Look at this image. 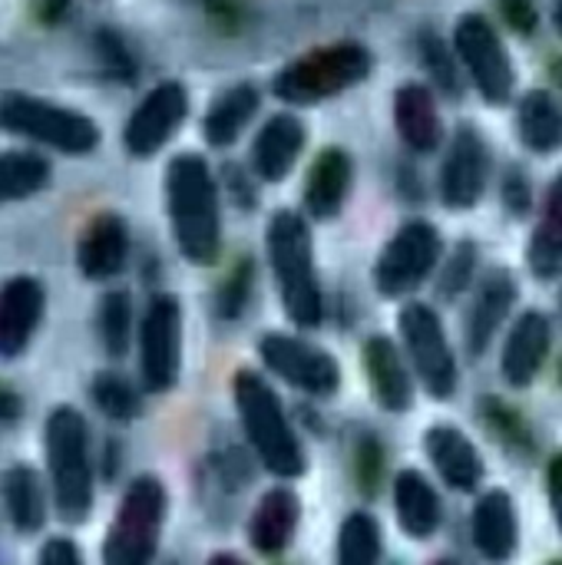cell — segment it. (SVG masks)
Segmentation results:
<instances>
[{
  "label": "cell",
  "mask_w": 562,
  "mask_h": 565,
  "mask_svg": "<svg viewBox=\"0 0 562 565\" xmlns=\"http://www.w3.org/2000/svg\"><path fill=\"white\" fill-rule=\"evenodd\" d=\"M232 387H235V407H238L242 427H245L248 444L258 454V460L282 480L301 477L308 460H305L301 440L291 430L285 407L278 401V394L272 391V384L258 371L242 367L235 374Z\"/></svg>",
  "instance_id": "obj_4"
},
{
  "label": "cell",
  "mask_w": 562,
  "mask_h": 565,
  "mask_svg": "<svg viewBox=\"0 0 562 565\" xmlns=\"http://www.w3.org/2000/svg\"><path fill=\"white\" fill-rule=\"evenodd\" d=\"M185 116H189V89L179 79L156 83L123 126L126 152L136 159H149L162 152V146H169V139L182 129Z\"/></svg>",
  "instance_id": "obj_13"
},
{
  "label": "cell",
  "mask_w": 562,
  "mask_h": 565,
  "mask_svg": "<svg viewBox=\"0 0 562 565\" xmlns=\"http://www.w3.org/2000/svg\"><path fill=\"white\" fill-rule=\"evenodd\" d=\"M553 344V324L543 311H523L503 344L500 371L510 387H527L540 374L543 361L550 358Z\"/></svg>",
  "instance_id": "obj_19"
},
{
  "label": "cell",
  "mask_w": 562,
  "mask_h": 565,
  "mask_svg": "<svg viewBox=\"0 0 562 565\" xmlns=\"http://www.w3.org/2000/svg\"><path fill=\"white\" fill-rule=\"evenodd\" d=\"M36 565H83V556H79V546L66 536H53L43 543L40 550V563Z\"/></svg>",
  "instance_id": "obj_40"
},
{
  "label": "cell",
  "mask_w": 562,
  "mask_h": 565,
  "mask_svg": "<svg viewBox=\"0 0 562 565\" xmlns=\"http://www.w3.org/2000/svg\"><path fill=\"white\" fill-rule=\"evenodd\" d=\"M248 288H252V265L242 262V265L232 271V278L225 281L222 295H219V311H222V318H235V315L245 308Z\"/></svg>",
  "instance_id": "obj_37"
},
{
  "label": "cell",
  "mask_w": 562,
  "mask_h": 565,
  "mask_svg": "<svg viewBox=\"0 0 562 565\" xmlns=\"http://www.w3.org/2000/svg\"><path fill=\"white\" fill-rule=\"evenodd\" d=\"M527 265L540 281H553L562 275V172L553 175L547 189L543 212L527 248Z\"/></svg>",
  "instance_id": "obj_28"
},
{
  "label": "cell",
  "mask_w": 562,
  "mask_h": 565,
  "mask_svg": "<svg viewBox=\"0 0 562 565\" xmlns=\"http://www.w3.org/2000/svg\"><path fill=\"white\" fill-rule=\"evenodd\" d=\"M364 371L371 381V391L378 397V404L391 414H404L414 404V381L411 371L397 351V344L384 334L368 338L364 344Z\"/></svg>",
  "instance_id": "obj_21"
},
{
  "label": "cell",
  "mask_w": 562,
  "mask_h": 565,
  "mask_svg": "<svg viewBox=\"0 0 562 565\" xmlns=\"http://www.w3.org/2000/svg\"><path fill=\"white\" fill-rule=\"evenodd\" d=\"M0 129L63 156H89L99 146V126L93 116L23 89L0 93Z\"/></svg>",
  "instance_id": "obj_6"
},
{
  "label": "cell",
  "mask_w": 562,
  "mask_h": 565,
  "mask_svg": "<svg viewBox=\"0 0 562 565\" xmlns=\"http://www.w3.org/2000/svg\"><path fill=\"white\" fill-rule=\"evenodd\" d=\"M46 470L53 483V503L63 523H83L93 513V467H89V427L83 414L60 404L46 417L43 430Z\"/></svg>",
  "instance_id": "obj_5"
},
{
  "label": "cell",
  "mask_w": 562,
  "mask_h": 565,
  "mask_svg": "<svg viewBox=\"0 0 562 565\" xmlns=\"http://www.w3.org/2000/svg\"><path fill=\"white\" fill-rule=\"evenodd\" d=\"M474 546L490 563H507L517 553V510L507 490H490L474 507Z\"/></svg>",
  "instance_id": "obj_24"
},
{
  "label": "cell",
  "mask_w": 562,
  "mask_h": 565,
  "mask_svg": "<svg viewBox=\"0 0 562 565\" xmlns=\"http://www.w3.org/2000/svg\"><path fill=\"white\" fill-rule=\"evenodd\" d=\"M46 311V291L33 275H13L0 285V358H20Z\"/></svg>",
  "instance_id": "obj_15"
},
{
  "label": "cell",
  "mask_w": 562,
  "mask_h": 565,
  "mask_svg": "<svg viewBox=\"0 0 562 565\" xmlns=\"http://www.w3.org/2000/svg\"><path fill=\"white\" fill-rule=\"evenodd\" d=\"M371 70L374 53L364 43L338 40L285 63L272 79V93L288 106H315L361 86L371 76Z\"/></svg>",
  "instance_id": "obj_3"
},
{
  "label": "cell",
  "mask_w": 562,
  "mask_h": 565,
  "mask_svg": "<svg viewBox=\"0 0 562 565\" xmlns=\"http://www.w3.org/2000/svg\"><path fill=\"white\" fill-rule=\"evenodd\" d=\"M166 209L179 255L192 265H212L222 248L219 185L199 152H179L166 169Z\"/></svg>",
  "instance_id": "obj_1"
},
{
  "label": "cell",
  "mask_w": 562,
  "mask_h": 565,
  "mask_svg": "<svg viewBox=\"0 0 562 565\" xmlns=\"http://www.w3.org/2000/svg\"><path fill=\"white\" fill-rule=\"evenodd\" d=\"M354 185V159L341 146H328L315 156L305 179V212L311 218H335Z\"/></svg>",
  "instance_id": "obj_17"
},
{
  "label": "cell",
  "mask_w": 562,
  "mask_h": 565,
  "mask_svg": "<svg viewBox=\"0 0 562 565\" xmlns=\"http://www.w3.org/2000/svg\"><path fill=\"white\" fill-rule=\"evenodd\" d=\"M553 565H562V563H553Z\"/></svg>",
  "instance_id": "obj_45"
},
{
  "label": "cell",
  "mask_w": 562,
  "mask_h": 565,
  "mask_svg": "<svg viewBox=\"0 0 562 565\" xmlns=\"http://www.w3.org/2000/svg\"><path fill=\"white\" fill-rule=\"evenodd\" d=\"M338 565H381V526L371 513H351L338 530Z\"/></svg>",
  "instance_id": "obj_32"
},
{
  "label": "cell",
  "mask_w": 562,
  "mask_h": 565,
  "mask_svg": "<svg viewBox=\"0 0 562 565\" xmlns=\"http://www.w3.org/2000/svg\"><path fill=\"white\" fill-rule=\"evenodd\" d=\"M424 447H427V457L434 463V470L441 473V480L450 487V490H460V493H470L480 487L484 480V457L480 450L474 447V440L450 427V424H437L424 434Z\"/></svg>",
  "instance_id": "obj_20"
},
{
  "label": "cell",
  "mask_w": 562,
  "mask_h": 565,
  "mask_svg": "<svg viewBox=\"0 0 562 565\" xmlns=\"http://www.w3.org/2000/svg\"><path fill=\"white\" fill-rule=\"evenodd\" d=\"M421 53H424V63H427L431 76L441 83V89H447L450 96H457V93H460L457 66H454V56H450V50L441 43V36H434V33H424V36H421Z\"/></svg>",
  "instance_id": "obj_35"
},
{
  "label": "cell",
  "mask_w": 562,
  "mask_h": 565,
  "mask_svg": "<svg viewBox=\"0 0 562 565\" xmlns=\"http://www.w3.org/2000/svg\"><path fill=\"white\" fill-rule=\"evenodd\" d=\"M308 142V129L295 113H275L262 122L252 142V169L262 182H285L301 159Z\"/></svg>",
  "instance_id": "obj_16"
},
{
  "label": "cell",
  "mask_w": 562,
  "mask_h": 565,
  "mask_svg": "<svg viewBox=\"0 0 562 565\" xmlns=\"http://www.w3.org/2000/svg\"><path fill=\"white\" fill-rule=\"evenodd\" d=\"M394 126L407 149L434 152L444 139V122L437 109V96L424 83H404L394 93Z\"/></svg>",
  "instance_id": "obj_22"
},
{
  "label": "cell",
  "mask_w": 562,
  "mask_h": 565,
  "mask_svg": "<svg viewBox=\"0 0 562 565\" xmlns=\"http://www.w3.org/2000/svg\"><path fill=\"white\" fill-rule=\"evenodd\" d=\"M474 265H477V248H474L470 242L457 245L454 255H450V262L441 268V295H444V298L460 295V291L467 288L470 275H474Z\"/></svg>",
  "instance_id": "obj_36"
},
{
  "label": "cell",
  "mask_w": 562,
  "mask_h": 565,
  "mask_svg": "<svg viewBox=\"0 0 562 565\" xmlns=\"http://www.w3.org/2000/svg\"><path fill=\"white\" fill-rule=\"evenodd\" d=\"M268 262L282 291V305L298 328H318L325 318L321 281L315 271V242L301 212L282 209L268 222Z\"/></svg>",
  "instance_id": "obj_2"
},
{
  "label": "cell",
  "mask_w": 562,
  "mask_h": 565,
  "mask_svg": "<svg viewBox=\"0 0 562 565\" xmlns=\"http://www.w3.org/2000/svg\"><path fill=\"white\" fill-rule=\"evenodd\" d=\"M503 202L513 215L530 212V179L517 166L503 175Z\"/></svg>",
  "instance_id": "obj_39"
},
{
  "label": "cell",
  "mask_w": 562,
  "mask_h": 565,
  "mask_svg": "<svg viewBox=\"0 0 562 565\" xmlns=\"http://www.w3.org/2000/svg\"><path fill=\"white\" fill-rule=\"evenodd\" d=\"M553 23H556V30H560V36H562V0L553 3Z\"/></svg>",
  "instance_id": "obj_43"
},
{
  "label": "cell",
  "mask_w": 562,
  "mask_h": 565,
  "mask_svg": "<svg viewBox=\"0 0 562 565\" xmlns=\"http://www.w3.org/2000/svg\"><path fill=\"white\" fill-rule=\"evenodd\" d=\"M490 182V149L477 126H457L441 166V199L447 209H474Z\"/></svg>",
  "instance_id": "obj_14"
},
{
  "label": "cell",
  "mask_w": 562,
  "mask_h": 565,
  "mask_svg": "<svg viewBox=\"0 0 562 565\" xmlns=\"http://www.w3.org/2000/svg\"><path fill=\"white\" fill-rule=\"evenodd\" d=\"M93 401H96V407L109 420H119V424H129L139 414V394H136V387L126 377L113 374V371H103L93 381Z\"/></svg>",
  "instance_id": "obj_34"
},
{
  "label": "cell",
  "mask_w": 562,
  "mask_h": 565,
  "mask_svg": "<svg viewBox=\"0 0 562 565\" xmlns=\"http://www.w3.org/2000/svg\"><path fill=\"white\" fill-rule=\"evenodd\" d=\"M298 520H301L298 497L291 490H285V487L268 490L258 500V507L252 513V523H248V540H252L255 553L278 556L291 543V536L298 530Z\"/></svg>",
  "instance_id": "obj_25"
},
{
  "label": "cell",
  "mask_w": 562,
  "mask_h": 565,
  "mask_svg": "<svg viewBox=\"0 0 562 565\" xmlns=\"http://www.w3.org/2000/svg\"><path fill=\"white\" fill-rule=\"evenodd\" d=\"M262 106V93L252 83H235L225 93H219L202 119V136L212 149H229L232 142H238V136L248 129V122L255 119Z\"/></svg>",
  "instance_id": "obj_26"
},
{
  "label": "cell",
  "mask_w": 562,
  "mask_h": 565,
  "mask_svg": "<svg viewBox=\"0 0 562 565\" xmlns=\"http://www.w3.org/2000/svg\"><path fill=\"white\" fill-rule=\"evenodd\" d=\"M517 136L530 152L562 149V106L547 89H527L517 103Z\"/></svg>",
  "instance_id": "obj_29"
},
{
  "label": "cell",
  "mask_w": 562,
  "mask_h": 565,
  "mask_svg": "<svg viewBox=\"0 0 562 565\" xmlns=\"http://www.w3.org/2000/svg\"><path fill=\"white\" fill-rule=\"evenodd\" d=\"M50 172V159H43L33 149L0 152V205L36 195L40 189H46Z\"/></svg>",
  "instance_id": "obj_31"
},
{
  "label": "cell",
  "mask_w": 562,
  "mask_h": 565,
  "mask_svg": "<svg viewBox=\"0 0 562 565\" xmlns=\"http://www.w3.org/2000/svg\"><path fill=\"white\" fill-rule=\"evenodd\" d=\"M500 3V13H503V20L517 30V33H523V36H530L533 30H537V23H540V10H537V0H497Z\"/></svg>",
  "instance_id": "obj_38"
},
{
  "label": "cell",
  "mask_w": 562,
  "mask_h": 565,
  "mask_svg": "<svg viewBox=\"0 0 562 565\" xmlns=\"http://www.w3.org/2000/svg\"><path fill=\"white\" fill-rule=\"evenodd\" d=\"M166 520V487L156 477H136L123 493L116 520L103 540V565H152Z\"/></svg>",
  "instance_id": "obj_7"
},
{
  "label": "cell",
  "mask_w": 562,
  "mask_h": 565,
  "mask_svg": "<svg viewBox=\"0 0 562 565\" xmlns=\"http://www.w3.org/2000/svg\"><path fill=\"white\" fill-rule=\"evenodd\" d=\"M182 367V308L172 295H156L139 324V377L149 394L176 387Z\"/></svg>",
  "instance_id": "obj_11"
},
{
  "label": "cell",
  "mask_w": 562,
  "mask_h": 565,
  "mask_svg": "<svg viewBox=\"0 0 562 565\" xmlns=\"http://www.w3.org/2000/svg\"><path fill=\"white\" fill-rule=\"evenodd\" d=\"M258 358L275 377H282L285 384H291L305 394L331 397L341 387L338 361L328 351L315 348L311 341L272 331V334L258 338Z\"/></svg>",
  "instance_id": "obj_12"
},
{
  "label": "cell",
  "mask_w": 562,
  "mask_h": 565,
  "mask_svg": "<svg viewBox=\"0 0 562 565\" xmlns=\"http://www.w3.org/2000/svg\"><path fill=\"white\" fill-rule=\"evenodd\" d=\"M129 258V228L116 212H99L79 235L76 265L89 281H106L123 271Z\"/></svg>",
  "instance_id": "obj_18"
},
{
  "label": "cell",
  "mask_w": 562,
  "mask_h": 565,
  "mask_svg": "<svg viewBox=\"0 0 562 565\" xmlns=\"http://www.w3.org/2000/svg\"><path fill=\"white\" fill-rule=\"evenodd\" d=\"M454 53L470 73V83L490 106H503L513 99L517 89V70L510 60V50L497 26L484 13H460L454 26Z\"/></svg>",
  "instance_id": "obj_8"
},
{
  "label": "cell",
  "mask_w": 562,
  "mask_h": 565,
  "mask_svg": "<svg viewBox=\"0 0 562 565\" xmlns=\"http://www.w3.org/2000/svg\"><path fill=\"white\" fill-rule=\"evenodd\" d=\"M401 338H404L411 367L417 371L427 394L437 401H450L457 391V358L447 344V331H444L437 311L424 301L404 305Z\"/></svg>",
  "instance_id": "obj_10"
},
{
  "label": "cell",
  "mask_w": 562,
  "mask_h": 565,
  "mask_svg": "<svg viewBox=\"0 0 562 565\" xmlns=\"http://www.w3.org/2000/svg\"><path fill=\"white\" fill-rule=\"evenodd\" d=\"M434 565H457V563H454V559H437Z\"/></svg>",
  "instance_id": "obj_44"
},
{
  "label": "cell",
  "mask_w": 562,
  "mask_h": 565,
  "mask_svg": "<svg viewBox=\"0 0 562 565\" xmlns=\"http://www.w3.org/2000/svg\"><path fill=\"white\" fill-rule=\"evenodd\" d=\"M441 252H444V242L431 222H424V218L404 222L394 232V238L384 245V252L374 265L378 291L384 298H404V295L417 291L437 268Z\"/></svg>",
  "instance_id": "obj_9"
},
{
  "label": "cell",
  "mask_w": 562,
  "mask_h": 565,
  "mask_svg": "<svg viewBox=\"0 0 562 565\" xmlns=\"http://www.w3.org/2000/svg\"><path fill=\"white\" fill-rule=\"evenodd\" d=\"M517 301V281L507 268H494L484 275L477 295H474V305H470V315H467V348L470 354H484L494 341V334L500 331L503 318L510 315Z\"/></svg>",
  "instance_id": "obj_23"
},
{
  "label": "cell",
  "mask_w": 562,
  "mask_h": 565,
  "mask_svg": "<svg viewBox=\"0 0 562 565\" xmlns=\"http://www.w3.org/2000/svg\"><path fill=\"white\" fill-rule=\"evenodd\" d=\"M0 497L17 533H40L46 526V493L33 467H10L0 480Z\"/></svg>",
  "instance_id": "obj_30"
},
{
  "label": "cell",
  "mask_w": 562,
  "mask_h": 565,
  "mask_svg": "<svg viewBox=\"0 0 562 565\" xmlns=\"http://www.w3.org/2000/svg\"><path fill=\"white\" fill-rule=\"evenodd\" d=\"M205 565H248V563H242L235 553H215V556H212Z\"/></svg>",
  "instance_id": "obj_42"
},
{
  "label": "cell",
  "mask_w": 562,
  "mask_h": 565,
  "mask_svg": "<svg viewBox=\"0 0 562 565\" xmlns=\"http://www.w3.org/2000/svg\"><path fill=\"white\" fill-rule=\"evenodd\" d=\"M99 338L113 358H123L132 341V298L126 291H109L99 301Z\"/></svg>",
  "instance_id": "obj_33"
},
{
  "label": "cell",
  "mask_w": 562,
  "mask_h": 565,
  "mask_svg": "<svg viewBox=\"0 0 562 565\" xmlns=\"http://www.w3.org/2000/svg\"><path fill=\"white\" fill-rule=\"evenodd\" d=\"M547 490H550V507H553V516L562 530V454H556L550 460V470H547Z\"/></svg>",
  "instance_id": "obj_41"
},
{
  "label": "cell",
  "mask_w": 562,
  "mask_h": 565,
  "mask_svg": "<svg viewBox=\"0 0 562 565\" xmlns=\"http://www.w3.org/2000/svg\"><path fill=\"white\" fill-rule=\"evenodd\" d=\"M394 510L397 523L411 540H431L441 530V497L431 480L417 470H404L394 480Z\"/></svg>",
  "instance_id": "obj_27"
}]
</instances>
